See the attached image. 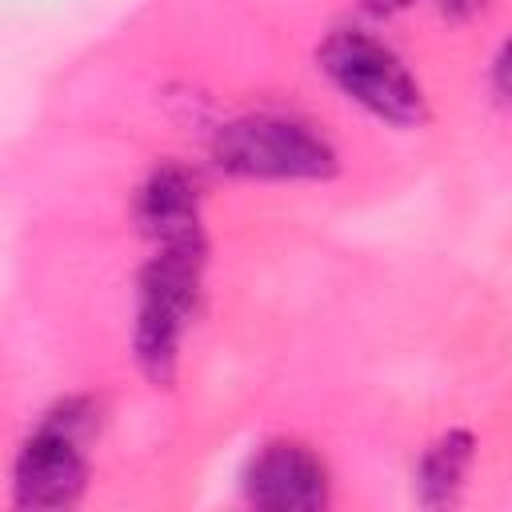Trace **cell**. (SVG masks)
<instances>
[{"label": "cell", "instance_id": "6da1fadb", "mask_svg": "<svg viewBox=\"0 0 512 512\" xmlns=\"http://www.w3.org/2000/svg\"><path fill=\"white\" fill-rule=\"evenodd\" d=\"M208 264V240L188 244H160L156 256L136 276V324H132V352L140 372L168 388L180 368L184 332L200 308V284Z\"/></svg>", "mask_w": 512, "mask_h": 512}, {"label": "cell", "instance_id": "7a4b0ae2", "mask_svg": "<svg viewBox=\"0 0 512 512\" xmlns=\"http://www.w3.org/2000/svg\"><path fill=\"white\" fill-rule=\"evenodd\" d=\"M100 404L92 396H64L52 404L12 460L16 508H72L88 488V444L100 432Z\"/></svg>", "mask_w": 512, "mask_h": 512}, {"label": "cell", "instance_id": "3957f363", "mask_svg": "<svg viewBox=\"0 0 512 512\" xmlns=\"http://www.w3.org/2000/svg\"><path fill=\"white\" fill-rule=\"evenodd\" d=\"M212 160L236 180H328L340 168L336 148L304 120L256 112L216 128Z\"/></svg>", "mask_w": 512, "mask_h": 512}, {"label": "cell", "instance_id": "277c9868", "mask_svg": "<svg viewBox=\"0 0 512 512\" xmlns=\"http://www.w3.org/2000/svg\"><path fill=\"white\" fill-rule=\"evenodd\" d=\"M320 72L368 116L392 128H420L428 120V100L408 64L364 28H332L316 48Z\"/></svg>", "mask_w": 512, "mask_h": 512}, {"label": "cell", "instance_id": "5b68a950", "mask_svg": "<svg viewBox=\"0 0 512 512\" xmlns=\"http://www.w3.org/2000/svg\"><path fill=\"white\" fill-rule=\"evenodd\" d=\"M244 500L264 512H320L332 500L328 464L300 440H268L244 468Z\"/></svg>", "mask_w": 512, "mask_h": 512}, {"label": "cell", "instance_id": "8992f818", "mask_svg": "<svg viewBox=\"0 0 512 512\" xmlns=\"http://www.w3.org/2000/svg\"><path fill=\"white\" fill-rule=\"evenodd\" d=\"M136 224L140 232L160 244H188L204 240L200 228V180L184 164L168 160L148 172V180L136 192Z\"/></svg>", "mask_w": 512, "mask_h": 512}, {"label": "cell", "instance_id": "52a82bcc", "mask_svg": "<svg viewBox=\"0 0 512 512\" xmlns=\"http://www.w3.org/2000/svg\"><path fill=\"white\" fill-rule=\"evenodd\" d=\"M476 464V436L468 428H448L436 436L416 464V500L424 508H444L460 496L468 472Z\"/></svg>", "mask_w": 512, "mask_h": 512}, {"label": "cell", "instance_id": "ba28073f", "mask_svg": "<svg viewBox=\"0 0 512 512\" xmlns=\"http://www.w3.org/2000/svg\"><path fill=\"white\" fill-rule=\"evenodd\" d=\"M492 88H496L504 100H512V36L500 44V52H496V60H492Z\"/></svg>", "mask_w": 512, "mask_h": 512}, {"label": "cell", "instance_id": "9c48e42d", "mask_svg": "<svg viewBox=\"0 0 512 512\" xmlns=\"http://www.w3.org/2000/svg\"><path fill=\"white\" fill-rule=\"evenodd\" d=\"M364 12H372V16H396V12H404V8H412L416 0H356Z\"/></svg>", "mask_w": 512, "mask_h": 512}, {"label": "cell", "instance_id": "30bf717a", "mask_svg": "<svg viewBox=\"0 0 512 512\" xmlns=\"http://www.w3.org/2000/svg\"><path fill=\"white\" fill-rule=\"evenodd\" d=\"M436 4H440L444 16H468V12H476L484 0H436Z\"/></svg>", "mask_w": 512, "mask_h": 512}]
</instances>
